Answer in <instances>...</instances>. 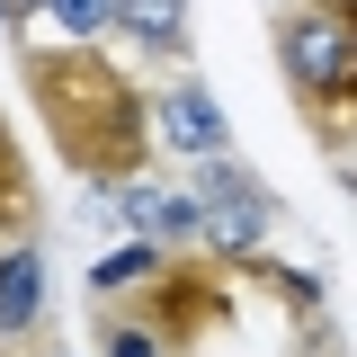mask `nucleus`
Returning a JSON list of instances; mask_svg holds the SVG:
<instances>
[{"instance_id":"obj_9","label":"nucleus","mask_w":357,"mask_h":357,"mask_svg":"<svg viewBox=\"0 0 357 357\" xmlns=\"http://www.w3.org/2000/svg\"><path fill=\"white\" fill-rule=\"evenodd\" d=\"M161 259H170L161 241H126V250H107V259L89 268V295L107 304V295H126V286H143V277H152V268H161Z\"/></svg>"},{"instance_id":"obj_6","label":"nucleus","mask_w":357,"mask_h":357,"mask_svg":"<svg viewBox=\"0 0 357 357\" xmlns=\"http://www.w3.org/2000/svg\"><path fill=\"white\" fill-rule=\"evenodd\" d=\"M152 134H170L178 152L215 161V152H223V107H215V98H206L197 81H170L161 98H152Z\"/></svg>"},{"instance_id":"obj_12","label":"nucleus","mask_w":357,"mask_h":357,"mask_svg":"<svg viewBox=\"0 0 357 357\" xmlns=\"http://www.w3.org/2000/svg\"><path fill=\"white\" fill-rule=\"evenodd\" d=\"M295 357H340V340H331V321H321V312H304V331H295Z\"/></svg>"},{"instance_id":"obj_7","label":"nucleus","mask_w":357,"mask_h":357,"mask_svg":"<svg viewBox=\"0 0 357 357\" xmlns=\"http://www.w3.org/2000/svg\"><path fill=\"white\" fill-rule=\"evenodd\" d=\"M36 232H45V197H36V170H27L9 116H0V241H36Z\"/></svg>"},{"instance_id":"obj_5","label":"nucleus","mask_w":357,"mask_h":357,"mask_svg":"<svg viewBox=\"0 0 357 357\" xmlns=\"http://www.w3.org/2000/svg\"><path fill=\"white\" fill-rule=\"evenodd\" d=\"M116 197H126V215L143 223V241H161V250H197V241H206V206H197V197H170V188H152V178H126Z\"/></svg>"},{"instance_id":"obj_15","label":"nucleus","mask_w":357,"mask_h":357,"mask_svg":"<svg viewBox=\"0 0 357 357\" xmlns=\"http://www.w3.org/2000/svg\"><path fill=\"white\" fill-rule=\"evenodd\" d=\"M9 9H18V18H36V9H45V0H9Z\"/></svg>"},{"instance_id":"obj_3","label":"nucleus","mask_w":357,"mask_h":357,"mask_svg":"<svg viewBox=\"0 0 357 357\" xmlns=\"http://www.w3.org/2000/svg\"><path fill=\"white\" fill-rule=\"evenodd\" d=\"M223 277H232V268H223L215 250H170V259L152 268L143 286L107 295V304L134 312V321H143V331H152L170 357H197L223 321H232V286H223Z\"/></svg>"},{"instance_id":"obj_1","label":"nucleus","mask_w":357,"mask_h":357,"mask_svg":"<svg viewBox=\"0 0 357 357\" xmlns=\"http://www.w3.org/2000/svg\"><path fill=\"white\" fill-rule=\"evenodd\" d=\"M18 89L36 107L54 161L89 188H126L152 170V89L116 54L63 36V45H18Z\"/></svg>"},{"instance_id":"obj_8","label":"nucleus","mask_w":357,"mask_h":357,"mask_svg":"<svg viewBox=\"0 0 357 357\" xmlns=\"http://www.w3.org/2000/svg\"><path fill=\"white\" fill-rule=\"evenodd\" d=\"M107 27H126L152 63H188V0H116Z\"/></svg>"},{"instance_id":"obj_11","label":"nucleus","mask_w":357,"mask_h":357,"mask_svg":"<svg viewBox=\"0 0 357 357\" xmlns=\"http://www.w3.org/2000/svg\"><path fill=\"white\" fill-rule=\"evenodd\" d=\"M45 9H54V18H63V27H72V36H98V27H107V18H116V0H45Z\"/></svg>"},{"instance_id":"obj_2","label":"nucleus","mask_w":357,"mask_h":357,"mask_svg":"<svg viewBox=\"0 0 357 357\" xmlns=\"http://www.w3.org/2000/svg\"><path fill=\"white\" fill-rule=\"evenodd\" d=\"M268 54H277V81L295 98L304 143L349 161L357 152V0H277Z\"/></svg>"},{"instance_id":"obj_13","label":"nucleus","mask_w":357,"mask_h":357,"mask_svg":"<svg viewBox=\"0 0 357 357\" xmlns=\"http://www.w3.org/2000/svg\"><path fill=\"white\" fill-rule=\"evenodd\" d=\"M18 357H63V349H54V340L36 331V340H18Z\"/></svg>"},{"instance_id":"obj_4","label":"nucleus","mask_w":357,"mask_h":357,"mask_svg":"<svg viewBox=\"0 0 357 357\" xmlns=\"http://www.w3.org/2000/svg\"><path fill=\"white\" fill-rule=\"evenodd\" d=\"M45 321V250L36 241H0V349L36 340Z\"/></svg>"},{"instance_id":"obj_10","label":"nucleus","mask_w":357,"mask_h":357,"mask_svg":"<svg viewBox=\"0 0 357 357\" xmlns=\"http://www.w3.org/2000/svg\"><path fill=\"white\" fill-rule=\"evenodd\" d=\"M89 340H98V357H170L134 312H116V304H98V321H89Z\"/></svg>"},{"instance_id":"obj_14","label":"nucleus","mask_w":357,"mask_h":357,"mask_svg":"<svg viewBox=\"0 0 357 357\" xmlns=\"http://www.w3.org/2000/svg\"><path fill=\"white\" fill-rule=\"evenodd\" d=\"M18 27H27V18H18V9H9V0H0V36H18Z\"/></svg>"}]
</instances>
